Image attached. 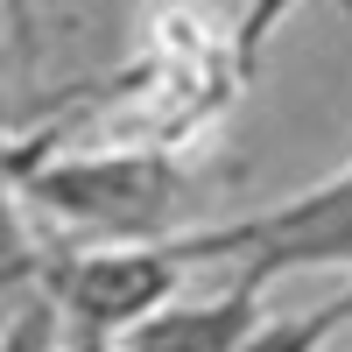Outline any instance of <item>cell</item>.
<instances>
[{"instance_id": "6da1fadb", "label": "cell", "mask_w": 352, "mask_h": 352, "mask_svg": "<svg viewBox=\"0 0 352 352\" xmlns=\"http://www.w3.org/2000/svg\"><path fill=\"white\" fill-rule=\"evenodd\" d=\"M204 169L176 141H120L50 162H14V212L50 219L56 240H169L184 232Z\"/></svg>"}, {"instance_id": "3957f363", "label": "cell", "mask_w": 352, "mask_h": 352, "mask_svg": "<svg viewBox=\"0 0 352 352\" xmlns=\"http://www.w3.org/2000/svg\"><path fill=\"white\" fill-rule=\"evenodd\" d=\"M268 282L254 261H232V275L204 296H176L155 317H141L134 331L113 338V352H240L261 317H268Z\"/></svg>"}, {"instance_id": "5b68a950", "label": "cell", "mask_w": 352, "mask_h": 352, "mask_svg": "<svg viewBox=\"0 0 352 352\" xmlns=\"http://www.w3.org/2000/svg\"><path fill=\"white\" fill-rule=\"evenodd\" d=\"M64 352H78V345H64Z\"/></svg>"}, {"instance_id": "7a4b0ae2", "label": "cell", "mask_w": 352, "mask_h": 352, "mask_svg": "<svg viewBox=\"0 0 352 352\" xmlns=\"http://www.w3.org/2000/svg\"><path fill=\"white\" fill-rule=\"evenodd\" d=\"M169 247L190 268L254 261L261 275H303V268H345L352 275V169L324 176V184H303L296 197L268 204V212L184 226V232H169Z\"/></svg>"}, {"instance_id": "277c9868", "label": "cell", "mask_w": 352, "mask_h": 352, "mask_svg": "<svg viewBox=\"0 0 352 352\" xmlns=\"http://www.w3.org/2000/svg\"><path fill=\"white\" fill-rule=\"evenodd\" d=\"M352 324V289L331 303H317V310H296V317H261V331L240 345V352H324V338Z\"/></svg>"}]
</instances>
